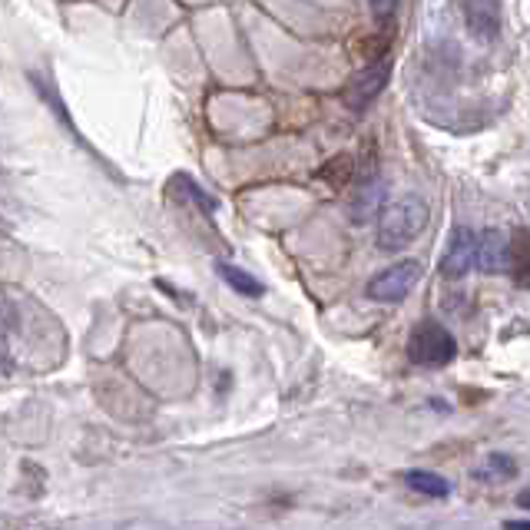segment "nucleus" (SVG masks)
<instances>
[{"instance_id":"1","label":"nucleus","mask_w":530,"mask_h":530,"mask_svg":"<svg viewBox=\"0 0 530 530\" xmlns=\"http://www.w3.org/2000/svg\"><path fill=\"white\" fill-rule=\"evenodd\" d=\"M424 226H428V203L421 196L391 199L388 206L378 209V226H375L378 246L385 252L405 249L421 236Z\"/></svg>"},{"instance_id":"2","label":"nucleus","mask_w":530,"mask_h":530,"mask_svg":"<svg viewBox=\"0 0 530 530\" xmlns=\"http://www.w3.org/2000/svg\"><path fill=\"white\" fill-rule=\"evenodd\" d=\"M458 355V342L441 322H421L408 338V358L421 368H444Z\"/></svg>"},{"instance_id":"3","label":"nucleus","mask_w":530,"mask_h":530,"mask_svg":"<svg viewBox=\"0 0 530 530\" xmlns=\"http://www.w3.org/2000/svg\"><path fill=\"white\" fill-rule=\"evenodd\" d=\"M421 282V262L418 259H405L391 269L378 272L375 279L368 282V299L371 302H401L405 295Z\"/></svg>"},{"instance_id":"4","label":"nucleus","mask_w":530,"mask_h":530,"mask_svg":"<svg viewBox=\"0 0 530 530\" xmlns=\"http://www.w3.org/2000/svg\"><path fill=\"white\" fill-rule=\"evenodd\" d=\"M391 77V57L388 53H381V57H375L368 63V67L358 73V77L348 83L345 90V103L352 113H365L371 103L378 100V93L385 90V83Z\"/></svg>"},{"instance_id":"5","label":"nucleus","mask_w":530,"mask_h":530,"mask_svg":"<svg viewBox=\"0 0 530 530\" xmlns=\"http://www.w3.org/2000/svg\"><path fill=\"white\" fill-rule=\"evenodd\" d=\"M507 259H511V236L501 229H484L474 236V265L487 275L507 272Z\"/></svg>"},{"instance_id":"6","label":"nucleus","mask_w":530,"mask_h":530,"mask_svg":"<svg viewBox=\"0 0 530 530\" xmlns=\"http://www.w3.org/2000/svg\"><path fill=\"white\" fill-rule=\"evenodd\" d=\"M474 236L477 232L468 226H458L451 232L448 249H444V259H441L444 279H461V275H468V269L474 265Z\"/></svg>"},{"instance_id":"7","label":"nucleus","mask_w":530,"mask_h":530,"mask_svg":"<svg viewBox=\"0 0 530 530\" xmlns=\"http://www.w3.org/2000/svg\"><path fill=\"white\" fill-rule=\"evenodd\" d=\"M464 14H468V27L477 37H497V30H501V7H497V0H468Z\"/></svg>"},{"instance_id":"8","label":"nucleus","mask_w":530,"mask_h":530,"mask_svg":"<svg viewBox=\"0 0 530 530\" xmlns=\"http://www.w3.org/2000/svg\"><path fill=\"white\" fill-rule=\"evenodd\" d=\"M17 305L10 295L0 292V375H7L10 368H14V355H10V338L17 332Z\"/></svg>"},{"instance_id":"9","label":"nucleus","mask_w":530,"mask_h":530,"mask_svg":"<svg viewBox=\"0 0 530 530\" xmlns=\"http://www.w3.org/2000/svg\"><path fill=\"white\" fill-rule=\"evenodd\" d=\"M405 484L424 497H434V501L451 494V481H444V477L434 471H405Z\"/></svg>"},{"instance_id":"10","label":"nucleus","mask_w":530,"mask_h":530,"mask_svg":"<svg viewBox=\"0 0 530 530\" xmlns=\"http://www.w3.org/2000/svg\"><path fill=\"white\" fill-rule=\"evenodd\" d=\"M219 269V275L226 279L232 289L236 292H242V295H249V299H259V295L265 292V285L256 279V275H249V272H242V269H236V265H229V262H219L216 265Z\"/></svg>"},{"instance_id":"11","label":"nucleus","mask_w":530,"mask_h":530,"mask_svg":"<svg viewBox=\"0 0 530 530\" xmlns=\"http://www.w3.org/2000/svg\"><path fill=\"white\" fill-rule=\"evenodd\" d=\"M381 196H385V189H381V183H368L358 189V196H355V203H352V209H355V222H365V219H371L375 212L381 209Z\"/></svg>"},{"instance_id":"12","label":"nucleus","mask_w":530,"mask_h":530,"mask_svg":"<svg viewBox=\"0 0 530 530\" xmlns=\"http://www.w3.org/2000/svg\"><path fill=\"white\" fill-rule=\"evenodd\" d=\"M514 269L517 282H527V232L517 229L511 239V259H507V272Z\"/></svg>"},{"instance_id":"13","label":"nucleus","mask_w":530,"mask_h":530,"mask_svg":"<svg viewBox=\"0 0 530 530\" xmlns=\"http://www.w3.org/2000/svg\"><path fill=\"white\" fill-rule=\"evenodd\" d=\"M517 471V464H514V458H507V454H491L487 458V464L481 471H477V477H511Z\"/></svg>"},{"instance_id":"14","label":"nucleus","mask_w":530,"mask_h":530,"mask_svg":"<svg viewBox=\"0 0 530 530\" xmlns=\"http://www.w3.org/2000/svg\"><path fill=\"white\" fill-rule=\"evenodd\" d=\"M183 183H186V196H193L196 203L203 206L206 212H216V209H219V203H216V199H212V196H206L203 189H199V186L193 183V179H183Z\"/></svg>"},{"instance_id":"15","label":"nucleus","mask_w":530,"mask_h":530,"mask_svg":"<svg viewBox=\"0 0 530 530\" xmlns=\"http://www.w3.org/2000/svg\"><path fill=\"white\" fill-rule=\"evenodd\" d=\"M398 4L401 0H371V14H375V20H391Z\"/></svg>"}]
</instances>
